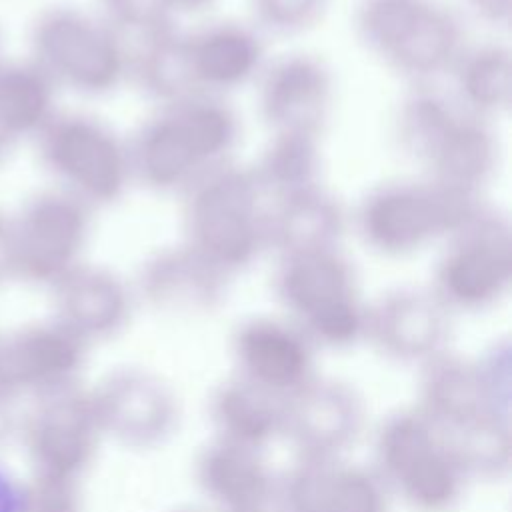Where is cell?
Listing matches in <instances>:
<instances>
[{"label":"cell","instance_id":"obj_1","mask_svg":"<svg viewBox=\"0 0 512 512\" xmlns=\"http://www.w3.org/2000/svg\"><path fill=\"white\" fill-rule=\"evenodd\" d=\"M238 132V118L220 96L192 94L162 104L128 144L132 178L156 192H184L204 172L228 162Z\"/></svg>","mask_w":512,"mask_h":512},{"label":"cell","instance_id":"obj_2","mask_svg":"<svg viewBox=\"0 0 512 512\" xmlns=\"http://www.w3.org/2000/svg\"><path fill=\"white\" fill-rule=\"evenodd\" d=\"M394 134L400 150L426 170V178L468 194L480 196L500 162V144L490 122L428 84H418L404 96Z\"/></svg>","mask_w":512,"mask_h":512},{"label":"cell","instance_id":"obj_3","mask_svg":"<svg viewBox=\"0 0 512 512\" xmlns=\"http://www.w3.org/2000/svg\"><path fill=\"white\" fill-rule=\"evenodd\" d=\"M370 466L412 512H454L472 484L454 444L414 406L380 420Z\"/></svg>","mask_w":512,"mask_h":512},{"label":"cell","instance_id":"obj_4","mask_svg":"<svg viewBox=\"0 0 512 512\" xmlns=\"http://www.w3.org/2000/svg\"><path fill=\"white\" fill-rule=\"evenodd\" d=\"M184 202V242L226 276L266 248V204L252 168L218 164L194 180Z\"/></svg>","mask_w":512,"mask_h":512},{"label":"cell","instance_id":"obj_5","mask_svg":"<svg viewBox=\"0 0 512 512\" xmlns=\"http://www.w3.org/2000/svg\"><path fill=\"white\" fill-rule=\"evenodd\" d=\"M272 286L286 318L318 350H348L364 340L366 302L338 248L278 256Z\"/></svg>","mask_w":512,"mask_h":512},{"label":"cell","instance_id":"obj_6","mask_svg":"<svg viewBox=\"0 0 512 512\" xmlns=\"http://www.w3.org/2000/svg\"><path fill=\"white\" fill-rule=\"evenodd\" d=\"M354 32L372 56L416 84L452 70L464 50L462 22L442 0H360Z\"/></svg>","mask_w":512,"mask_h":512},{"label":"cell","instance_id":"obj_7","mask_svg":"<svg viewBox=\"0 0 512 512\" xmlns=\"http://www.w3.org/2000/svg\"><path fill=\"white\" fill-rule=\"evenodd\" d=\"M30 60L54 82L82 96H104L128 78L130 52L102 16L70 4L40 10L28 30Z\"/></svg>","mask_w":512,"mask_h":512},{"label":"cell","instance_id":"obj_8","mask_svg":"<svg viewBox=\"0 0 512 512\" xmlns=\"http://www.w3.org/2000/svg\"><path fill=\"white\" fill-rule=\"evenodd\" d=\"M480 206V196L430 178L392 180L364 194L356 208V228L370 250L402 258L448 238Z\"/></svg>","mask_w":512,"mask_h":512},{"label":"cell","instance_id":"obj_9","mask_svg":"<svg viewBox=\"0 0 512 512\" xmlns=\"http://www.w3.org/2000/svg\"><path fill=\"white\" fill-rule=\"evenodd\" d=\"M42 166L86 206L118 202L132 180L128 144L100 118L56 112L36 136Z\"/></svg>","mask_w":512,"mask_h":512},{"label":"cell","instance_id":"obj_10","mask_svg":"<svg viewBox=\"0 0 512 512\" xmlns=\"http://www.w3.org/2000/svg\"><path fill=\"white\" fill-rule=\"evenodd\" d=\"M512 286V228L504 214L480 206L440 254L430 290L452 314L496 306Z\"/></svg>","mask_w":512,"mask_h":512},{"label":"cell","instance_id":"obj_11","mask_svg":"<svg viewBox=\"0 0 512 512\" xmlns=\"http://www.w3.org/2000/svg\"><path fill=\"white\" fill-rule=\"evenodd\" d=\"M16 280L52 288L82 264L92 232V208L62 188L26 198L10 218Z\"/></svg>","mask_w":512,"mask_h":512},{"label":"cell","instance_id":"obj_12","mask_svg":"<svg viewBox=\"0 0 512 512\" xmlns=\"http://www.w3.org/2000/svg\"><path fill=\"white\" fill-rule=\"evenodd\" d=\"M90 396L104 440L126 450H158L180 430V396L152 368L118 366L90 388Z\"/></svg>","mask_w":512,"mask_h":512},{"label":"cell","instance_id":"obj_13","mask_svg":"<svg viewBox=\"0 0 512 512\" xmlns=\"http://www.w3.org/2000/svg\"><path fill=\"white\" fill-rule=\"evenodd\" d=\"M18 436L30 472L84 480L104 442L90 388L74 384L32 400Z\"/></svg>","mask_w":512,"mask_h":512},{"label":"cell","instance_id":"obj_14","mask_svg":"<svg viewBox=\"0 0 512 512\" xmlns=\"http://www.w3.org/2000/svg\"><path fill=\"white\" fill-rule=\"evenodd\" d=\"M90 346L58 320H34L0 334V392L20 398L80 384Z\"/></svg>","mask_w":512,"mask_h":512},{"label":"cell","instance_id":"obj_15","mask_svg":"<svg viewBox=\"0 0 512 512\" xmlns=\"http://www.w3.org/2000/svg\"><path fill=\"white\" fill-rule=\"evenodd\" d=\"M452 318L430 288L398 286L366 304L364 340L388 362L420 368L450 348Z\"/></svg>","mask_w":512,"mask_h":512},{"label":"cell","instance_id":"obj_16","mask_svg":"<svg viewBox=\"0 0 512 512\" xmlns=\"http://www.w3.org/2000/svg\"><path fill=\"white\" fill-rule=\"evenodd\" d=\"M366 426V402L348 382L314 376L284 402L282 438L296 458H346Z\"/></svg>","mask_w":512,"mask_h":512},{"label":"cell","instance_id":"obj_17","mask_svg":"<svg viewBox=\"0 0 512 512\" xmlns=\"http://www.w3.org/2000/svg\"><path fill=\"white\" fill-rule=\"evenodd\" d=\"M316 352L288 318L250 316L230 334L232 374L284 400L318 376Z\"/></svg>","mask_w":512,"mask_h":512},{"label":"cell","instance_id":"obj_18","mask_svg":"<svg viewBox=\"0 0 512 512\" xmlns=\"http://www.w3.org/2000/svg\"><path fill=\"white\" fill-rule=\"evenodd\" d=\"M230 276L186 242L150 252L138 268L136 290L144 304L172 320H198L226 300Z\"/></svg>","mask_w":512,"mask_h":512},{"label":"cell","instance_id":"obj_19","mask_svg":"<svg viewBox=\"0 0 512 512\" xmlns=\"http://www.w3.org/2000/svg\"><path fill=\"white\" fill-rule=\"evenodd\" d=\"M414 408L448 438H458L490 420H510V410L492 396L478 360L452 348L418 368Z\"/></svg>","mask_w":512,"mask_h":512},{"label":"cell","instance_id":"obj_20","mask_svg":"<svg viewBox=\"0 0 512 512\" xmlns=\"http://www.w3.org/2000/svg\"><path fill=\"white\" fill-rule=\"evenodd\" d=\"M258 104L272 132L320 136L334 104L332 70L314 54H284L262 68Z\"/></svg>","mask_w":512,"mask_h":512},{"label":"cell","instance_id":"obj_21","mask_svg":"<svg viewBox=\"0 0 512 512\" xmlns=\"http://www.w3.org/2000/svg\"><path fill=\"white\" fill-rule=\"evenodd\" d=\"M52 318L94 346L118 338L134 312V290L114 270L82 262L52 288Z\"/></svg>","mask_w":512,"mask_h":512},{"label":"cell","instance_id":"obj_22","mask_svg":"<svg viewBox=\"0 0 512 512\" xmlns=\"http://www.w3.org/2000/svg\"><path fill=\"white\" fill-rule=\"evenodd\" d=\"M282 490L288 512H390L392 504L374 468L346 458H296Z\"/></svg>","mask_w":512,"mask_h":512},{"label":"cell","instance_id":"obj_23","mask_svg":"<svg viewBox=\"0 0 512 512\" xmlns=\"http://www.w3.org/2000/svg\"><path fill=\"white\" fill-rule=\"evenodd\" d=\"M196 90L220 96L250 82L264 68V42L256 28L222 20L186 32Z\"/></svg>","mask_w":512,"mask_h":512},{"label":"cell","instance_id":"obj_24","mask_svg":"<svg viewBox=\"0 0 512 512\" xmlns=\"http://www.w3.org/2000/svg\"><path fill=\"white\" fill-rule=\"evenodd\" d=\"M192 474L196 488L214 512H226L246 504L268 490L278 478L262 450L218 436H212L200 446Z\"/></svg>","mask_w":512,"mask_h":512},{"label":"cell","instance_id":"obj_25","mask_svg":"<svg viewBox=\"0 0 512 512\" xmlns=\"http://www.w3.org/2000/svg\"><path fill=\"white\" fill-rule=\"evenodd\" d=\"M284 398L230 374L208 396L212 436L256 448H266L282 438Z\"/></svg>","mask_w":512,"mask_h":512},{"label":"cell","instance_id":"obj_26","mask_svg":"<svg viewBox=\"0 0 512 512\" xmlns=\"http://www.w3.org/2000/svg\"><path fill=\"white\" fill-rule=\"evenodd\" d=\"M344 228L340 202L314 186L272 202L266 212V246L278 256L338 248Z\"/></svg>","mask_w":512,"mask_h":512},{"label":"cell","instance_id":"obj_27","mask_svg":"<svg viewBox=\"0 0 512 512\" xmlns=\"http://www.w3.org/2000/svg\"><path fill=\"white\" fill-rule=\"evenodd\" d=\"M128 76L134 78L146 96L160 102V106L202 94L196 90L190 72L186 32L178 26L140 36V44L128 60Z\"/></svg>","mask_w":512,"mask_h":512},{"label":"cell","instance_id":"obj_28","mask_svg":"<svg viewBox=\"0 0 512 512\" xmlns=\"http://www.w3.org/2000/svg\"><path fill=\"white\" fill-rule=\"evenodd\" d=\"M458 104L482 118L496 120L512 102V52L504 44H482L462 50L452 66Z\"/></svg>","mask_w":512,"mask_h":512},{"label":"cell","instance_id":"obj_29","mask_svg":"<svg viewBox=\"0 0 512 512\" xmlns=\"http://www.w3.org/2000/svg\"><path fill=\"white\" fill-rule=\"evenodd\" d=\"M56 86L30 58H0V128L18 144L36 138L56 110Z\"/></svg>","mask_w":512,"mask_h":512},{"label":"cell","instance_id":"obj_30","mask_svg":"<svg viewBox=\"0 0 512 512\" xmlns=\"http://www.w3.org/2000/svg\"><path fill=\"white\" fill-rule=\"evenodd\" d=\"M318 136L298 132H272L252 174L264 198L280 200L320 186Z\"/></svg>","mask_w":512,"mask_h":512},{"label":"cell","instance_id":"obj_31","mask_svg":"<svg viewBox=\"0 0 512 512\" xmlns=\"http://www.w3.org/2000/svg\"><path fill=\"white\" fill-rule=\"evenodd\" d=\"M254 24L274 36H298L326 14L328 0H248Z\"/></svg>","mask_w":512,"mask_h":512},{"label":"cell","instance_id":"obj_32","mask_svg":"<svg viewBox=\"0 0 512 512\" xmlns=\"http://www.w3.org/2000/svg\"><path fill=\"white\" fill-rule=\"evenodd\" d=\"M24 512H86L82 480L30 472L24 480Z\"/></svg>","mask_w":512,"mask_h":512},{"label":"cell","instance_id":"obj_33","mask_svg":"<svg viewBox=\"0 0 512 512\" xmlns=\"http://www.w3.org/2000/svg\"><path fill=\"white\" fill-rule=\"evenodd\" d=\"M104 18L124 36L150 34L172 26L160 6V0H100Z\"/></svg>","mask_w":512,"mask_h":512},{"label":"cell","instance_id":"obj_34","mask_svg":"<svg viewBox=\"0 0 512 512\" xmlns=\"http://www.w3.org/2000/svg\"><path fill=\"white\" fill-rule=\"evenodd\" d=\"M464 6L484 24L506 28L512 18V0H462Z\"/></svg>","mask_w":512,"mask_h":512},{"label":"cell","instance_id":"obj_35","mask_svg":"<svg viewBox=\"0 0 512 512\" xmlns=\"http://www.w3.org/2000/svg\"><path fill=\"white\" fill-rule=\"evenodd\" d=\"M0 512H24V480L0 462Z\"/></svg>","mask_w":512,"mask_h":512},{"label":"cell","instance_id":"obj_36","mask_svg":"<svg viewBox=\"0 0 512 512\" xmlns=\"http://www.w3.org/2000/svg\"><path fill=\"white\" fill-rule=\"evenodd\" d=\"M226 512H288V504H286L284 490H282V474H278L276 482L268 490H264L256 498L248 500L246 504L226 510Z\"/></svg>","mask_w":512,"mask_h":512},{"label":"cell","instance_id":"obj_37","mask_svg":"<svg viewBox=\"0 0 512 512\" xmlns=\"http://www.w3.org/2000/svg\"><path fill=\"white\" fill-rule=\"evenodd\" d=\"M214 4H216V0H160L162 12L172 26H178V22L182 18H190V16L208 12Z\"/></svg>","mask_w":512,"mask_h":512},{"label":"cell","instance_id":"obj_38","mask_svg":"<svg viewBox=\"0 0 512 512\" xmlns=\"http://www.w3.org/2000/svg\"><path fill=\"white\" fill-rule=\"evenodd\" d=\"M16 280L14 268V244H12V228L10 216L0 212V286Z\"/></svg>","mask_w":512,"mask_h":512},{"label":"cell","instance_id":"obj_39","mask_svg":"<svg viewBox=\"0 0 512 512\" xmlns=\"http://www.w3.org/2000/svg\"><path fill=\"white\" fill-rule=\"evenodd\" d=\"M14 398L0 392V446L10 442L20 432L22 416H18Z\"/></svg>","mask_w":512,"mask_h":512},{"label":"cell","instance_id":"obj_40","mask_svg":"<svg viewBox=\"0 0 512 512\" xmlns=\"http://www.w3.org/2000/svg\"><path fill=\"white\" fill-rule=\"evenodd\" d=\"M16 146H18V142L4 128H0V166L12 156Z\"/></svg>","mask_w":512,"mask_h":512},{"label":"cell","instance_id":"obj_41","mask_svg":"<svg viewBox=\"0 0 512 512\" xmlns=\"http://www.w3.org/2000/svg\"><path fill=\"white\" fill-rule=\"evenodd\" d=\"M168 512H214V510H210L208 506H176Z\"/></svg>","mask_w":512,"mask_h":512},{"label":"cell","instance_id":"obj_42","mask_svg":"<svg viewBox=\"0 0 512 512\" xmlns=\"http://www.w3.org/2000/svg\"><path fill=\"white\" fill-rule=\"evenodd\" d=\"M0 44H2V36H0Z\"/></svg>","mask_w":512,"mask_h":512}]
</instances>
